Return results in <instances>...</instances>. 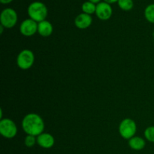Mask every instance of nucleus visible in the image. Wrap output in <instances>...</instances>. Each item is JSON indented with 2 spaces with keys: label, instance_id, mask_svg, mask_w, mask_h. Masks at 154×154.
Instances as JSON below:
<instances>
[{
  "label": "nucleus",
  "instance_id": "nucleus-1",
  "mask_svg": "<svg viewBox=\"0 0 154 154\" xmlns=\"http://www.w3.org/2000/svg\"><path fill=\"white\" fill-rule=\"evenodd\" d=\"M22 128L27 135L38 136L45 129L44 120L38 114L31 113L24 117L22 121Z\"/></svg>",
  "mask_w": 154,
  "mask_h": 154
},
{
  "label": "nucleus",
  "instance_id": "nucleus-2",
  "mask_svg": "<svg viewBox=\"0 0 154 154\" xmlns=\"http://www.w3.org/2000/svg\"><path fill=\"white\" fill-rule=\"evenodd\" d=\"M28 14L32 20L40 23L45 20L48 16V8L44 3L34 2L28 7Z\"/></svg>",
  "mask_w": 154,
  "mask_h": 154
},
{
  "label": "nucleus",
  "instance_id": "nucleus-3",
  "mask_svg": "<svg viewBox=\"0 0 154 154\" xmlns=\"http://www.w3.org/2000/svg\"><path fill=\"white\" fill-rule=\"evenodd\" d=\"M137 130L136 123L133 120L129 118L122 120L119 126V132L124 139H131L133 138Z\"/></svg>",
  "mask_w": 154,
  "mask_h": 154
},
{
  "label": "nucleus",
  "instance_id": "nucleus-4",
  "mask_svg": "<svg viewBox=\"0 0 154 154\" xmlns=\"http://www.w3.org/2000/svg\"><path fill=\"white\" fill-rule=\"evenodd\" d=\"M35 61V56L32 51L25 49L21 51L17 58V64L20 69L27 70L32 66Z\"/></svg>",
  "mask_w": 154,
  "mask_h": 154
},
{
  "label": "nucleus",
  "instance_id": "nucleus-5",
  "mask_svg": "<svg viewBox=\"0 0 154 154\" xmlns=\"http://www.w3.org/2000/svg\"><path fill=\"white\" fill-rule=\"evenodd\" d=\"M0 133L6 138H13L17 133L16 124L10 119H2L0 121Z\"/></svg>",
  "mask_w": 154,
  "mask_h": 154
},
{
  "label": "nucleus",
  "instance_id": "nucleus-6",
  "mask_svg": "<svg viewBox=\"0 0 154 154\" xmlns=\"http://www.w3.org/2000/svg\"><path fill=\"white\" fill-rule=\"evenodd\" d=\"M1 25L5 28L10 29L14 26L17 22V12L12 8H5L2 11L0 16Z\"/></svg>",
  "mask_w": 154,
  "mask_h": 154
},
{
  "label": "nucleus",
  "instance_id": "nucleus-7",
  "mask_svg": "<svg viewBox=\"0 0 154 154\" xmlns=\"http://www.w3.org/2000/svg\"><path fill=\"white\" fill-rule=\"evenodd\" d=\"M20 33L24 36L29 37L33 35L38 32V23L35 20H32L31 18L26 19L23 21L20 26Z\"/></svg>",
  "mask_w": 154,
  "mask_h": 154
},
{
  "label": "nucleus",
  "instance_id": "nucleus-8",
  "mask_svg": "<svg viewBox=\"0 0 154 154\" xmlns=\"http://www.w3.org/2000/svg\"><path fill=\"white\" fill-rule=\"evenodd\" d=\"M96 16L102 20H107L112 15V8L107 2H99L96 5Z\"/></svg>",
  "mask_w": 154,
  "mask_h": 154
},
{
  "label": "nucleus",
  "instance_id": "nucleus-9",
  "mask_svg": "<svg viewBox=\"0 0 154 154\" xmlns=\"http://www.w3.org/2000/svg\"><path fill=\"white\" fill-rule=\"evenodd\" d=\"M55 140L53 135L49 133H42L37 136V144L45 149L51 148L54 145Z\"/></svg>",
  "mask_w": 154,
  "mask_h": 154
},
{
  "label": "nucleus",
  "instance_id": "nucleus-10",
  "mask_svg": "<svg viewBox=\"0 0 154 154\" xmlns=\"http://www.w3.org/2000/svg\"><path fill=\"white\" fill-rule=\"evenodd\" d=\"M93 22L92 17L87 14L82 13L80 14L78 16L76 17L75 20V24L78 29H84L90 26Z\"/></svg>",
  "mask_w": 154,
  "mask_h": 154
},
{
  "label": "nucleus",
  "instance_id": "nucleus-11",
  "mask_svg": "<svg viewBox=\"0 0 154 154\" xmlns=\"http://www.w3.org/2000/svg\"><path fill=\"white\" fill-rule=\"evenodd\" d=\"M53 26L49 21L43 20L38 23V32L43 37H48L53 33Z\"/></svg>",
  "mask_w": 154,
  "mask_h": 154
},
{
  "label": "nucleus",
  "instance_id": "nucleus-12",
  "mask_svg": "<svg viewBox=\"0 0 154 154\" xmlns=\"http://www.w3.org/2000/svg\"><path fill=\"white\" fill-rule=\"evenodd\" d=\"M129 145L132 150H141L144 148L146 145V142L144 138L141 137L134 136L129 141Z\"/></svg>",
  "mask_w": 154,
  "mask_h": 154
},
{
  "label": "nucleus",
  "instance_id": "nucleus-13",
  "mask_svg": "<svg viewBox=\"0 0 154 154\" xmlns=\"http://www.w3.org/2000/svg\"><path fill=\"white\" fill-rule=\"evenodd\" d=\"M96 5L94 3L91 2H86L82 5V11L84 13L87 14H92L93 13H96Z\"/></svg>",
  "mask_w": 154,
  "mask_h": 154
},
{
  "label": "nucleus",
  "instance_id": "nucleus-14",
  "mask_svg": "<svg viewBox=\"0 0 154 154\" xmlns=\"http://www.w3.org/2000/svg\"><path fill=\"white\" fill-rule=\"evenodd\" d=\"M144 16L147 21L151 23H154V4L149 5L144 11Z\"/></svg>",
  "mask_w": 154,
  "mask_h": 154
},
{
  "label": "nucleus",
  "instance_id": "nucleus-15",
  "mask_svg": "<svg viewBox=\"0 0 154 154\" xmlns=\"http://www.w3.org/2000/svg\"><path fill=\"white\" fill-rule=\"evenodd\" d=\"M118 5L121 9L124 11H130L133 8L132 0H118Z\"/></svg>",
  "mask_w": 154,
  "mask_h": 154
},
{
  "label": "nucleus",
  "instance_id": "nucleus-16",
  "mask_svg": "<svg viewBox=\"0 0 154 154\" xmlns=\"http://www.w3.org/2000/svg\"><path fill=\"white\" fill-rule=\"evenodd\" d=\"M144 136L147 141L154 143V126H149L144 131Z\"/></svg>",
  "mask_w": 154,
  "mask_h": 154
},
{
  "label": "nucleus",
  "instance_id": "nucleus-17",
  "mask_svg": "<svg viewBox=\"0 0 154 154\" xmlns=\"http://www.w3.org/2000/svg\"><path fill=\"white\" fill-rule=\"evenodd\" d=\"M36 142H37V138H35V136H33V135H27V136L25 138V140H24L25 145L28 147H33Z\"/></svg>",
  "mask_w": 154,
  "mask_h": 154
},
{
  "label": "nucleus",
  "instance_id": "nucleus-18",
  "mask_svg": "<svg viewBox=\"0 0 154 154\" xmlns=\"http://www.w3.org/2000/svg\"><path fill=\"white\" fill-rule=\"evenodd\" d=\"M12 1H13V0H0V2H1L2 4H8V3L11 2Z\"/></svg>",
  "mask_w": 154,
  "mask_h": 154
},
{
  "label": "nucleus",
  "instance_id": "nucleus-19",
  "mask_svg": "<svg viewBox=\"0 0 154 154\" xmlns=\"http://www.w3.org/2000/svg\"><path fill=\"white\" fill-rule=\"evenodd\" d=\"M105 2L108 3V4H111V3H114L116 2H118V0H104Z\"/></svg>",
  "mask_w": 154,
  "mask_h": 154
},
{
  "label": "nucleus",
  "instance_id": "nucleus-20",
  "mask_svg": "<svg viewBox=\"0 0 154 154\" xmlns=\"http://www.w3.org/2000/svg\"><path fill=\"white\" fill-rule=\"evenodd\" d=\"M101 0H90V2L94 3V4H96V3H99V2Z\"/></svg>",
  "mask_w": 154,
  "mask_h": 154
},
{
  "label": "nucleus",
  "instance_id": "nucleus-21",
  "mask_svg": "<svg viewBox=\"0 0 154 154\" xmlns=\"http://www.w3.org/2000/svg\"><path fill=\"white\" fill-rule=\"evenodd\" d=\"M3 28H4V26H3L2 25L0 26V33H2L3 32Z\"/></svg>",
  "mask_w": 154,
  "mask_h": 154
},
{
  "label": "nucleus",
  "instance_id": "nucleus-22",
  "mask_svg": "<svg viewBox=\"0 0 154 154\" xmlns=\"http://www.w3.org/2000/svg\"><path fill=\"white\" fill-rule=\"evenodd\" d=\"M153 41H154V35H153Z\"/></svg>",
  "mask_w": 154,
  "mask_h": 154
}]
</instances>
